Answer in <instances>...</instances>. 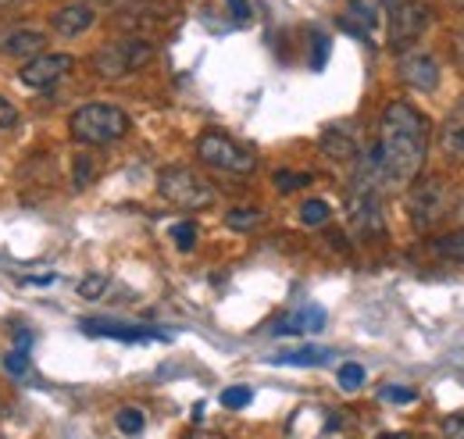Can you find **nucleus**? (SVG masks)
Segmentation results:
<instances>
[{
  "label": "nucleus",
  "instance_id": "nucleus-23",
  "mask_svg": "<svg viewBox=\"0 0 464 439\" xmlns=\"http://www.w3.org/2000/svg\"><path fill=\"white\" fill-rule=\"evenodd\" d=\"M104 289H108V275H86V278L79 282V297H82V300H101Z\"/></svg>",
  "mask_w": 464,
  "mask_h": 439
},
{
  "label": "nucleus",
  "instance_id": "nucleus-21",
  "mask_svg": "<svg viewBox=\"0 0 464 439\" xmlns=\"http://www.w3.org/2000/svg\"><path fill=\"white\" fill-rule=\"evenodd\" d=\"M250 400H254V389L250 385H229V389H222V407H229V411L246 407Z\"/></svg>",
  "mask_w": 464,
  "mask_h": 439
},
{
  "label": "nucleus",
  "instance_id": "nucleus-37",
  "mask_svg": "<svg viewBox=\"0 0 464 439\" xmlns=\"http://www.w3.org/2000/svg\"><path fill=\"white\" fill-rule=\"evenodd\" d=\"M375 439H411L407 433H386V436H375Z\"/></svg>",
  "mask_w": 464,
  "mask_h": 439
},
{
  "label": "nucleus",
  "instance_id": "nucleus-31",
  "mask_svg": "<svg viewBox=\"0 0 464 439\" xmlns=\"http://www.w3.org/2000/svg\"><path fill=\"white\" fill-rule=\"evenodd\" d=\"M18 122V111H14V104L7 101V97H0V129H11Z\"/></svg>",
  "mask_w": 464,
  "mask_h": 439
},
{
  "label": "nucleus",
  "instance_id": "nucleus-32",
  "mask_svg": "<svg viewBox=\"0 0 464 439\" xmlns=\"http://www.w3.org/2000/svg\"><path fill=\"white\" fill-rule=\"evenodd\" d=\"M93 179V161L90 158H79L75 161V186H86Z\"/></svg>",
  "mask_w": 464,
  "mask_h": 439
},
{
  "label": "nucleus",
  "instance_id": "nucleus-20",
  "mask_svg": "<svg viewBox=\"0 0 464 439\" xmlns=\"http://www.w3.org/2000/svg\"><path fill=\"white\" fill-rule=\"evenodd\" d=\"M329 215H333V211H329V204H325V200H304V204H300V221H304L307 229L325 225Z\"/></svg>",
  "mask_w": 464,
  "mask_h": 439
},
{
  "label": "nucleus",
  "instance_id": "nucleus-35",
  "mask_svg": "<svg viewBox=\"0 0 464 439\" xmlns=\"http://www.w3.org/2000/svg\"><path fill=\"white\" fill-rule=\"evenodd\" d=\"M454 54H458V68L464 72V33L458 36V40H454Z\"/></svg>",
  "mask_w": 464,
  "mask_h": 439
},
{
  "label": "nucleus",
  "instance_id": "nucleus-1",
  "mask_svg": "<svg viewBox=\"0 0 464 439\" xmlns=\"http://www.w3.org/2000/svg\"><path fill=\"white\" fill-rule=\"evenodd\" d=\"M375 154H379L386 186L414 182L425 165V154H429V122L421 118V111L407 101L386 104L382 122H379Z\"/></svg>",
  "mask_w": 464,
  "mask_h": 439
},
{
  "label": "nucleus",
  "instance_id": "nucleus-16",
  "mask_svg": "<svg viewBox=\"0 0 464 439\" xmlns=\"http://www.w3.org/2000/svg\"><path fill=\"white\" fill-rule=\"evenodd\" d=\"M440 143H443L450 154H464V97L454 104V108H450V114L443 118Z\"/></svg>",
  "mask_w": 464,
  "mask_h": 439
},
{
  "label": "nucleus",
  "instance_id": "nucleus-5",
  "mask_svg": "<svg viewBox=\"0 0 464 439\" xmlns=\"http://www.w3.org/2000/svg\"><path fill=\"white\" fill-rule=\"evenodd\" d=\"M450 211V186L443 179H418L407 193V219L414 229H432Z\"/></svg>",
  "mask_w": 464,
  "mask_h": 439
},
{
  "label": "nucleus",
  "instance_id": "nucleus-3",
  "mask_svg": "<svg viewBox=\"0 0 464 439\" xmlns=\"http://www.w3.org/2000/svg\"><path fill=\"white\" fill-rule=\"evenodd\" d=\"M158 190H161V197L175 204V208H182V211H204V208H211L215 204V186L211 182H204L197 171H189V168H169L161 179H158Z\"/></svg>",
  "mask_w": 464,
  "mask_h": 439
},
{
  "label": "nucleus",
  "instance_id": "nucleus-36",
  "mask_svg": "<svg viewBox=\"0 0 464 439\" xmlns=\"http://www.w3.org/2000/svg\"><path fill=\"white\" fill-rule=\"evenodd\" d=\"M189 439H229V436H222V433H211V429H197Z\"/></svg>",
  "mask_w": 464,
  "mask_h": 439
},
{
  "label": "nucleus",
  "instance_id": "nucleus-34",
  "mask_svg": "<svg viewBox=\"0 0 464 439\" xmlns=\"http://www.w3.org/2000/svg\"><path fill=\"white\" fill-rule=\"evenodd\" d=\"M54 275H40V278H22V286H51Z\"/></svg>",
  "mask_w": 464,
  "mask_h": 439
},
{
  "label": "nucleus",
  "instance_id": "nucleus-27",
  "mask_svg": "<svg viewBox=\"0 0 464 439\" xmlns=\"http://www.w3.org/2000/svg\"><path fill=\"white\" fill-rule=\"evenodd\" d=\"M379 400L382 404H397V407H404L414 400V389H407V385H382L379 389Z\"/></svg>",
  "mask_w": 464,
  "mask_h": 439
},
{
  "label": "nucleus",
  "instance_id": "nucleus-24",
  "mask_svg": "<svg viewBox=\"0 0 464 439\" xmlns=\"http://www.w3.org/2000/svg\"><path fill=\"white\" fill-rule=\"evenodd\" d=\"M276 186H279V193H293V190H300V186H311V175L307 171H276Z\"/></svg>",
  "mask_w": 464,
  "mask_h": 439
},
{
  "label": "nucleus",
  "instance_id": "nucleus-13",
  "mask_svg": "<svg viewBox=\"0 0 464 439\" xmlns=\"http://www.w3.org/2000/svg\"><path fill=\"white\" fill-rule=\"evenodd\" d=\"M44 47H47V36H44L40 29H14V33L0 44V51L11 57H36V54H44Z\"/></svg>",
  "mask_w": 464,
  "mask_h": 439
},
{
  "label": "nucleus",
  "instance_id": "nucleus-26",
  "mask_svg": "<svg viewBox=\"0 0 464 439\" xmlns=\"http://www.w3.org/2000/svg\"><path fill=\"white\" fill-rule=\"evenodd\" d=\"M436 250H440L443 258H454V261H461V265H464V232L443 236V239L436 243Z\"/></svg>",
  "mask_w": 464,
  "mask_h": 439
},
{
  "label": "nucleus",
  "instance_id": "nucleus-19",
  "mask_svg": "<svg viewBox=\"0 0 464 439\" xmlns=\"http://www.w3.org/2000/svg\"><path fill=\"white\" fill-rule=\"evenodd\" d=\"M226 225H229V229H236V232H254L257 225H265V211L239 208V211H229V215H226Z\"/></svg>",
  "mask_w": 464,
  "mask_h": 439
},
{
  "label": "nucleus",
  "instance_id": "nucleus-25",
  "mask_svg": "<svg viewBox=\"0 0 464 439\" xmlns=\"http://www.w3.org/2000/svg\"><path fill=\"white\" fill-rule=\"evenodd\" d=\"M172 239L179 250H193V247H197V225H193V221H179V225H172Z\"/></svg>",
  "mask_w": 464,
  "mask_h": 439
},
{
  "label": "nucleus",
  "instance_id": "nucleus-17",
  "mask_svg": "<svg viewBox=\"0 0 464 439\" xmlns=\"http://www.w3.org/2000/svg\"><path fill=\"white\" fill-rule=\"evenodd\" d=\"M329 361H333V350H325V346H300V350H286V354H272V365H300V368H318Z\"/></svg>",
  "mask_w": 464,
  "mask_h": 439
},
{
  "label": "nucleus",
  "instance_id": "nucleus-11",
  "mask_svg": "<svg viewBox=\"0 0 464 439\" xmlns=\"http://www.w3.org/2000/svg\"><path fill=\"white\" fill-rule=\"evenodd\" d=\"M82 332L86 336L121 339V343H158V339H165V332L150 329V326H129V322H111V318H86Z\"/></svg>",
  "mask_w": 464,
  "mask_h": 439
},
{
  "label": "nucleus",
  "instance_id": "nucleus-22",
  "mask_svg": "<svg viewBox=\"0 0 464 439\" xmlns=\"http://www.w3.org/2000/svg\"><path fill=\"white\" fill-rule=\"evenodd\" d=\"M336 379H340V385H343L347 393H353V389H361V385H364V368H361L357 361H347V365H340Z\"/></svg>",
  "mask_w": 464,
  "mask_h": 439
},
{
  "label": "nucleus",
  "instance_id": "nucleus-10",
  "mask_svg": "<svg viewBox=\"0 0 464 439\" xmlns=\"http://www.w3.org/2000/svg\"><path fill=\"white\" fill-rule=\"evenodd\" d=\"M350 225L364 239H379L386 232V221H382L379 200H375L372 190H353V197H350Z\"/></svg>",
  "mask_w": 464,
  "mask_h": 439
},
{
  "label": "nucleus",
  "instance_id": "nucleus-12",
  "mask_svg": "<svg viewBox=\"0 0 464 439\" xmlns=\"http://www.w3.org/2000/svg\"><path fill=\"white\" fill-rule=\"evenodd\" d=\"M90 25H93V7H86V4H64L51 15V29L58 36H79Z\"/></svg>",
  "mask_w": 464,
  "mask_h": 439
},
{
  "label": "nucleus",
  "instance_id": "nucleus-29",
  "mask_svg": "<svg viewBox=\"0 0 464 439\" xmlns=\"http://www.w3.org/2000/svg\"><path fill=\"white\" fill-rule=\"evenodd\" d=\"M443 436L447 439H464V411H454L443 418Z\"/></svg>",
  "mask_w": 464,
  "mask_h": 439
},
{
  "label": "nucleus",
  "instance_id": "nucleus-2",
  "mask_svg": "<svg viewBox=\"0 0 464 439\" xmlns=\"http://www.w3.org/2000/svg\"><path fill=\"white\" fill-rule=\"evenodd\" d=\"M68 132H72V140H79L86 147H108L129 132V114L118 104L93 101V104L75 108V114L68 118Z\"/></svg>",
  "mask_w": 464,
  "mask_h": 439
},
{
  "label": "nucleus",
  "instance_id": "nucleus-8",
  "mask_svg": "<svg viewBox=\"0 0 464 439\" xmlns=\"http://www.w3.org/2000/svg\"><path fill=\"white\" fill-rule=\"evenodd\" d=\"M72 64H75V57L72 54H36L22 64L18 79H22L25 86H33V90H47V86L58 83L61 75L72 72Z\"/></svg>",
  "mask_w": 464,
  "mask_h": 439
},
{
  "label": "nucleus",
  "instance_id": "nucleus-9",
  "mask_svg": "<svg viewBox=\"0 0 464 439\" xmlns=\"http://www.w3.org/2000/svg\"><path fill=\"white\" fill-rule=\"evenodd\" d=\"M397 72H401V83L411 86V90H418V93H432L440 86V64H436L432 54L407 51L401 57V64H397Z\"/></svg>",
  "mask_w": 464,
  "mask_h": 439
},
{
  "label": "nucleus",
  "instance_id": "nucleus-4",
  "mask_svg": "<svg viewBox=\"0 0 464 439\" xmlns=\"http://www.w3.org/2000/svg\"><path fill=\"white\" fill-rule=\"evenodd\" d=\"M150 57H154V44L125 36V40H115L93 54V72L101 79H125V75L140 72L143 64H150Z\"/></svg>",
  "mask_w": 464,
  "mask_h": 439
},
{
  "label": "nucleus",
  "instance_id": "nucleus-30",
  "mask_svg": "<svg viewBox=\"0 0 464 439\" xmlns=\"http://www.w3.org/2000/svg\"><path fill=\"white\" fill-rule=\"evenodd\" d=\"M226 4H229V15L236 22H250V15H254L250 0H226Z\"/></svg>",
  "mask_w": 464,
  "mask_h": 439
},
{
  "label": "nucleus",
  "instance_id": "nucleus-6",
  "mask_svg": "<svg viewBox=\"0 0 464 439\" xmlns=\"http://www.w3.org/2000/svg\"><path fill=\"white\" fill-rule=\"evenodd\" d=\"M197 158H200L204 165L218 168V171H232V175H250L254 165H257L254 151L243 147V143H236L226 132H200V140H197Z\"/></svg>",
  "mask_w": 464,
  "mask_h": 439
},
{
  "label": "nucleus",
  "instance_id": "nucleus-15",
  "mask_svg": "<svg viewBox=\"0 0 464 439\" xmlns=\"http://www.w3.org/2000/svg\"><path fill=\"white\" fill-rule=\"evenodd\" d=\"M322 151L329 158H336V161H347V158L357 154V140H353V132L347 125H333V129L322 132Z\"/></svg>",
  "mask_w": 464,
  "mask_h": 439
},
{
  "label": "nucleus",
  "instance_id": "nucleus-14",
  "mask_svg": "<svg viewBox=\"0 0 464 439\" xmlns=\"http://www.w3.org/2000/svg\"><path fill=\"white\" fill-rule=\"evenodd\" d=\"M325 329V311L322 307H304V311H293L290 318H283L276 332L279 336H304V332H322Z\"/></svg>",
  "mask_w": 464,
  "mask_h": 439
},
{
  "label": "nucleus",
  "instance_id": "nucleus-7",
  "mask_svg": "<svg viewBox=\"0 0 464 439\" xmlns=\"http://www.w3.org/2000/svg\"><path fill=\"white\" fill-rule=\"evenodd\" d=\"M432 22V7L429 0H397L390 7V47L404 51L411 47Z\"/></svg>",
  "mask_w": 464,
  "mask_h": 439
},
{
  "label": "nucleus",
  "instance_id": "nucleus-28",
  "mask_svg": "<svg viewBox=\"0 0 464 439\" xmlns=\"http://www.w3.org/2000/svg\"><path fill=\"white\" fill-rule=\"evenodd\" d=\"M4 368H7L14 379H25V376H29V354H25V350H11V354L4 357Z\"/></svg>",
  "mask_w": 464,
  "mask_h": 439
},
{
  "label": "nucleus",
  "instance_id": "nucleus-33",
  "mask_svg": "<svg viewBox=\"0 0 464 439\" xmlns=\"http://www.w3.org/2000/svg\"><path fill=\"white\" fill-rule=\"evenodd\" d=\"M311 40H314V68H322V64H325V54H329V40H325L322 33H311Z\"/></svg>",
  "mask_w": 464,
  "mask_h": 439
},
{
  "label": "nucleus",
  "instance_id": "nucleus-18",
  "mask_svg": "<svg viewBox=\"0 0 464 439\" xmlns=\"http://www.w3.org/2000/svg\"><path fill=\"white\" fill-rule=\"evenodd\" d=\"M115 425L121 436H140L143 433V425H147V418H143V411L140 407H121L115 415Z\"/></svg>",
  "mask_w": 464,
  "mask_h": 439
}]
</instances>
